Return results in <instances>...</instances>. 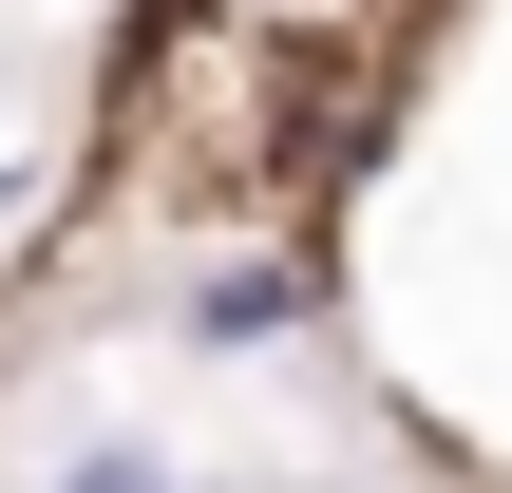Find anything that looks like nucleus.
I'll return each mask as SVG.
<instances>
[{
    "label": "nucleus",
    "mask_w": 512,
    "mask_h": 493,
    "mask_svg": "<svg viewBox=\"0 0 512 493\" xmlns=\"http://www.w3.org/2000/svg\"><path fill=\"white\" fill-rule=\"evenodd\" d=\"M57 493H171V475H152V456H76Z\"/></svg>",
    "instance_id": "nucleus-1"
}]
</instances>
